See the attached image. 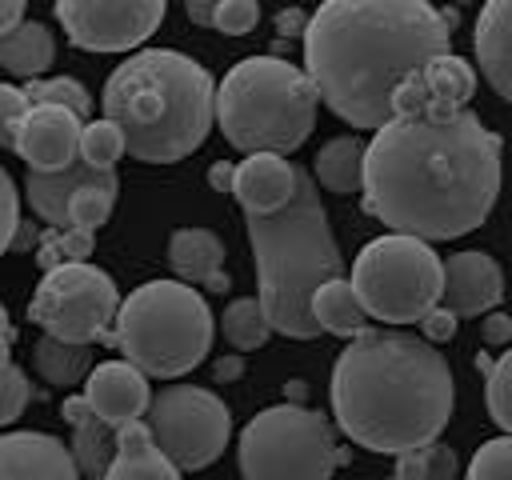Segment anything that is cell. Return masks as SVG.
Returning <instances> with one entry per match:
<instances>
[{"mask_svg": "<svg viewBox=\"0 0 512 480\" xmlns=\"http://www.w3.org/2000/svg\"><path fill=\"white\" fill-rule=\"evenodd\" d=\"M84 396L96 408V416H104L116 428L124 420H140L144 416V408L152 400V388H148V376L132 360H104V364L88 368Z\"/></svg>", "mask_w": 512, "mask_h": 480, "instance_id": "15", "label": "cell"}, {"mask_svg": "<svg viewBox=\"0 0 512 480\" xmlns=\"http://www.w3.org/2000/svg\"><path fill=\"white\" fill-rule=\"evenodd\" d=\"M220 328H224V340H228L232 348H240V352H256V348H264V340L272 336V324H268V316H264V308H260L256 296H236V300L224 308Z\"/></svg>", "mask_w": 512, "mask_h": 480, "instance_id": "28", "label": "cell"}, {"mask_svg": "<svg viewBox=\"0 0 512 480\" xmlns=\"http://www.w3.org/2000/svg\"><path fill=\"white\" fill-rule=\"evenodd\" d=\"M112 204H116V188H104V184H80L72 196H68V224L76 228H100L108 224L112 216Z\"/></svg>", "mask_w": 512, "mask_h": 480, "instance_id": "34", "label": "cell"}, {"mask_svg": "<svg viewBox=\"0 0 512 480\" xmlns=\"http://www.w3.org/2000/svg\"><path fill=\"white\" fill-rule=\"evenodd\" d=\"M36 244H40V228H36L32 220H20L16 232H12V244H8V248H12V252H32Z\"/></svg>", "mask_w": 512, "mask_h": 480, "instance_id": "42", "label": "cell"}, {"mask_svg": "<svg viewBox=\"0 0 512 480\" xmlns=\"http://www.w3.org/2000/svg\"><path fill=\"white\" fill-rule=\"evenodd\" d=\"M56 60V40L40 20H20L0 36V68L12 76H44Z\"/></svg>", "mask_w": 512, "mask_h": 480, "instance_id": "23", "label": "cell"}, {"mask_svg": "<svg viewBox=\"0 0 512 480\" xmlns=\"http://www.w3.org/2000/svg\"><path fill=\"white\" fill-rule=\"evenodd\" d=\"M32 368L40 372V380H48L52 388H76L88 368H92V344H72V340H56V336H40L32 348Z\"/></svg>", "mask_w": 512, "mask_h": 480, "instance_id": "26", "label": "cell"}, {"mask_svg": "<svg viewBox=\"0 0 512 480\" xmlns=\"http://www.w3.org/2000/svg\"><path fill=\"white\" fill-rule=\"evenodd\" d=\"M0 336H16V328L8 324V312H4V304H0Z\"/></svg>", "mask_w": 512, "mask_h": 480, "instance_id": "49", "label": "cell"}, {"mask_svg": "<svg viewBox=\"0 0 512 480\" xmlns=\"http://www.w3.org/2000/svg\"><path fill=\"white\" fill-rule=\"evenodd\" d=\"M104 116L120 124L128 156L176 164L192 156L216 124V80L184 52L140 48L104 80Z\"/></svg>", "mask_w": 512, "mask_h": 480, "instance_id": "4", "label": "cell"}, {"mask_svg": "<svg viewBox=\"0 0 512 480\" xmlns=\"http://www.w3.org/2000/svg\"><path fill=\"white\" fill-rule=\"evenodd\" d=\"M504 300V272L488 252H452L444 260V284H440V304L456 312V320L484 316Z\"/></svg>", "mask_w": 512, "mask_h": 480, "instance_id": "14", "label": "cell"}, {"mask_svg": "<svg viewBox=\"0 0 512 480\" xmlns=\"http://www.w3.org/2000/svg\"><path fill=\"white\" fill-rule=\"evenodd\" d=\"M164 8L168 0H56V20L84 52H128L160 28Z\"/></svg>", "mask_w": 512, "mask_h": 480, "instance_id": "12", "label": "cell"}, {"mask_svg": "<svg viewBox=\"0 0 512 480\" xmlns=\"http://www.w3.org/2000/svg\"><path fill=\"white\" fill-rule=\"evenodd\" d=\"M80 128H84V120L72 108L32 104L16 128L12 152L36 172H56L80 156Z\"/></svg>", "mask_w": 512, "mask_h": 480, "instance_id": "13", "label": "cell"}, {"mask_svg": "<svg viewBox=\"0 0 512 480\" xmlns=\"http://www.w3.org/2000/svg\"><path fill=\"white\" fill-rule=\"evenodd\" d=\"M476 64L488 88L512 104V0H484L472 32Z\"/></svg>", "mask_w": 512, "mask_h": 480, "instance_id": "19", "label": "cell"}, {"mask_svg": "<svg viewBox=\"0 0 512 480\" xmlns=\"http://www.w3.org/2000/svg\"><path fill=\"white\" fill-rule=\"evenodd\" d=\"M80 468L72 448L48 432H4L0 436V480H76Z\"/></svg>", "mask_w": 512, "mask_h": 480, "instance_id": "16", "label": "cell"}, {"mask_svg": "<svg viewBox=\"0 0 512 480\" xmlns=\"http://www.w3.org/2000/svg\"><path fill=\"white\" fill-rule=\"evenodd\" d=\"M468 476L472 480H512V432L480 444L468 464Z\"/></svg>", "mask_w": 512, "mask_h": 480, "instance_id": "35", "label": "cell"}, {"mask_svg": "<svg viewBox=\"0 0 512 480\" xmlns=\"http://www.w3.org/2000/svg\"><path fill=\"white\" fill-rule=\"evenodd\" d=\"M312 180L336 196L360 192L364 180V144L356 136H332L328 144H320L316 160H312Z\"/></svg>", "mask_w": 512, "mask_h": 480, "instance_id": "25", "label": "cell"}, {"mask_svg": "<svg viewBox=\"0 0 512 480\" xmlns=\"http://www.w3.org/2000/svg\"><path fill=\"white\" fill-rule=\"evenodd\" d=\"M80 184H104V188H116V192H120L116 168H96V164H88L84 156H76L72 164L56 168V172H36V168H28L24 196H28V208H32L44 224L64 228V224H68V196H72Z\"/></svg>", "mask_w": 512, "mask_h": 480, "instance_id": "17", "label": "cell"}, {"mask_svg": "<svg viewBox=\"0 0 512 480\" xmlns=\"http://www.w3.org/2000/svg\"><path fill=\"white\" fill-rule=\"evenodd\" d=\"M232 176H236V164H228V160H216V164L208 168V184H212L216 192H232Z\"/></svg>", "mask_w": 512, "mask_h": 480, "instance_id": "43", "label": "cell"}, {"mask_svg": "<svg viewBox=\"0 0 512 480\" xmlns=\"http://www.w3.org/2000/svg\"><path fill=\"white\" fill-rule=\"evenodd\" d=\"M60 416L72 424V460H76L80 476L104 480V472L112 464V452H116V428L104 416H96L88 396L60 400Z\"/></svg>", "mask_w": 512, "mask_h": 480, "instance_id": "21", "label": "cell"}, {"mask_svg": "<svg viewBox=\"0 0 512 480\" xmlns=\"http://www.w3.org/2000/svg\"><path fill=\"white\" fill-rule=\"evenodd\" d=\"M320 96L304 68L248 56L216 84V124L236 152H296L316 128Z\"/></svg>", "mask_w": 512, "mask_h": 480, "instance_id": "6", "label": "cell"}, {"mask_svg": "<svg viewBox=\"0 0 512 480\" xmlns=\"http://www.w3.org/2000/svg\"><path fill=\"white\" fill-rule=\"evenodd\" d=\"M244 224L256 256V288H260L256 300L272 332L292 340L320 336L308 300L324 280L344 276V256L336 248L316 180L296 164L292 200L276 212H244Z\"/></svg>", "mask_w": 512, "mask_h": 480, "instance_id": "5", "label": "cell"}, {"mask_svg": "<svg viewBox=\"0 0 512 480\" xmlns=\"http://www.w3.org/2000/svg\"><path fill=\"white\" fill-rule=\"evenodd\" d=\"M116 308H120L116 280L88 260H72V264H56L40 276V284L28 300V320L56 340L112 344Z\"/></svg>", "mask_w": 512, "mask_h": 480, "instance_id": "10", "label": "cell"}, {"mask_svg": "<svg viewBox=\"0 0 512 480\" xmlns=\"http://www.w3.org/2000/svg\"><path fill=\"white\" fill-rule=\"evenodd\" d=\"M80 156L96 168H116V160L124 156V132L116 120L100 116V120H88L80 128Z\"/></svg>", "mask_w": 512, "mask_h": 480, "instance_id": "32", "label": "cell"}, {"mask_svg": "<svg viewBox=\"0 0 512 480\" xmlns=\"http://www.w3.org/2000/svg\"><path fill=\"white\" fill-rule=\"evenodd\" d=\"M484 400H488V416L496 420L500 432H512V348L488 364L484 372Z\"/></svg>", "mask_w": 512, "mask_h": 480, "instance_id": "33", "label": "cell"}, {"mask_svg": "<svg viewBox=\"0 0 512 480\" xmlns=\"http://www.w3.org/2000/svg\"><path fill=\"white\" fill-rule=\"evenodd\" d=\"M16 224H20V196H16V184H12V176L0 168V256L8 252Z\"/></svg>", "mask_w": 512, "mask_h": 480, "instance_id": "39", "label": "cell"}, {"mask_svg": "<svg viewBox=\"0 0 512 480\" xmlns=\"http://www.w3.org/2000/svg\"><path fill=\"white\" fill-rule=\"evenodd\" d=\"M96 248V232L92 228H76V224H48V232H40V244L32 248L36 252V264L40 272L56 268V264H72V260H88Z\"/></svg>", "mask_w": 512, "mask_h": 480, "instance_id": "30", "label": "cell"}, {"mask_svg": "<svg viewBox=\"0 0 512 480\" xmlns=\"http://www.w3.org/2000/svg\"><path fill=\"white\" fill-rule=\"evenodd\" d=\"M424 84H428V104L464 108L476 92V68L452 52H440L424 64Z\"/></svg>", "mask_w": 512, "mask_h": 480, "instance_id": "27", "label": "cell"}, {"mask_svg": "<svg viewBox=\"0 0 512 480\" xmlns=\"http://www.w3.org/2000/svg\"><path fill=\"white\" fill-rule=\"evenodd\" d=\"M176 476L180 468L160 452L144 416L116 424V452H112L104 480H176Z\"/></svg>", "mask_w": 512, "mask_h": 480, "instance_id": "22", "label": "cell"}, {"mask_svg": "<svg viewBox=\"0 0 512 480\" xmlns=\"http://www.w3.org/2000/svg\"><path fill=\"white\" fill-rule=\"evenodd\" d=\"M348 280L372 320L416 324L432 304H440L444 260L432 252L428 240L388 232L360 248Z\"/></svg>", "mask_w": 512, "mask_h": 480, "instance_id": "9", "label": "cell"}, {"mask_svg": "<svg viewBox=\"0 0 512 480\" xmlns=\"http://www.w3.org/2000/svg\"><path fill=\"white\" fill-rule=\"evenodd\" d=\"M168 264L176 280H188L204 292H228L224 244L212 228H176L168 236Z\"/></svg>", "mask_w": 512, "mask_h": 480, "instance_id": "20", "label": "cell"}, {"mask_svg": "<svg viewBox=\"0 0 512 480\" xmlns=\"http://www.w3.org/2000/svg\"><path fill=\"white\" fill-rule=\"evenodd\" d=\"M28 400H32L28 376H24L16 364L0 368V428H8V424L28 408Z\"/></svg>", "mask_w": 512, "mask_h": 480, "instance_id": "36", "label": "cell"}, {"mask_svg": "<svg viewBox=\"0 0 512 480\" xmlns=\"http://www.w3.org/2000/svg\"><path fill=\"white\" fill-rule=\"evenodd\" d=\"M456 472H460V460L440 440L404 448V452H396V464H392V476L396 480H452Z\"/></svg>", "mask_w": 512, "mask_h": 480, "instance_id": "29", "label": "cell"}, {"mask_svg": "<svg viewBox=\"0 0 512 480\" xmlns=\"http://www.w3.org/2000/svg\"><path fill=\"white\" fill-rule=\"evenodd\" d=\"M296 192V164L280 152H248L244 164H236L232 196L244 212H276Z\"/></svg>", "mask_w": 512, "mask_h": 480, "instance_id": "18", "label": "cell"}, {"mask_svg": "<svg viewBox=\"0 0 512 480\" xmlns=\"http://www.w3.org/2000/svg\"><path fill=\"white\" fill-rule=\"evenodd\" d=\"M416 324H420V336H424L428 344H444V340L456 336V312L444 308V304H432Z\"/></svg>", "mask_w": 512, "mask_h": 480, "instance_id": "40", "label": "cell"}, {"mask_svg": "<svg viewBox=\"0 0 512 480\" xmlns=\"http://www.w3.org/2000/svg\"><path fill=\"white\" fill-rule=\"evenodd\" d=\"M304 24H308V16H304L300 8H284V12H280V32H300Z\"/></svg>", "mask_w": 512, "mask_h": 480, "instance_id": "47", "label": "cell"}, {"mask_svg": "<svg viewBox=\"0 0 512 480\" xmlns=\"http://www.w3.org/2000/svg\"><path fill=\"white\" fill-rule=\"evenodd\" d=\"M456 404L448 360L424 340L392 328H360L348 336L332 368L336 428L368 448L396 456L444 432Z\"/></svg>", "mask_w": 512, "mask_h": 480, "instance_id": "3", "label": "cell"}, {"mask_svg": "<svg viewBox=\"0 0 512 480\" xmlns=\"http://www.w3.org/2000/svg\"><path fill=\"white\" fill-rule=\"evenodd\" d=\"M452 24L432 0H324L304 24V72L328 112L372 132L396 84L452 52Z\"/></svg>", "mask_w": 512, "mask_h": 480, "instance_id": "2", "label": "cell"}, {"mask_svg": "<svg viewBox=\"0 0 512 480\" xmlns=\"http://www.w3.org/2000/svg\"><path fill=\"white\" fill-rule=\"evenodd\" d=\"M308 308H312V320L320 324V332H332V336H356L368 324V312H364L352 280H344V276L324 280L312 292Z\"/></svg>", "mask_w": 512, "mask_h": 480, "instance_id": "24", "label": "cell"}, {"mask_svg": "<svg viewBox=\"0 0 512 480\" xmlns=\"http://www.w3.org/2000/svg\"><path fill=\"white\" fill-rule=\"evenodd\" d=\"M212 308L188 280H148L128 292L112 320V348L144 376L176 380L212 348Z\"/></svg>", "mask_w": 512, "mask_h": 480, "instance_id": "7", "label": "cell"}, {"mask_svg": "<svg viewBox=\"0 0 512 480\" xmlns=\"http://www.w3.org/2000/svg\"><path fill=\"white\" fill-rule=\"evenodd\" d=\"M24 8H28V0H0V36L24 20Z\"/></svg>", "mask_w": 512, "mask_h": 480, "instance_id": "44", "label": "cell"}, {"mask_svg": "<svg viewBox=\"0 0 512 480\" xmlns=\"http://www.w3.org/2000/svg\"><path fill=\"white\" fill-rule=\"evenodd\" d=\"M12 340H16V336H0V368H8V364H12V360H8V352H12Z\"/></svg>", "mask_w": 512, "mask_h": 480, "instance_id": "48", "label": "cell"}, {"mask_svg": "<svg viewBox=\"0 0 512 480\" xmlns=\"http://www.w3.org/2000/svg\"><path fill=\"white\" fill-rule=\"evenodd\" d=\"M216 4H220V0H184L192 24H212V8H216Z\"/></svg>", "mask_w": 512, "mask_h": 480, "instance_id": "45", "label": "cell"}, {"mask_svg": "<svg viewBox=\"0 0 512 480\" xmlns=\"http://www.w3.org/2000/svg\"><path fill=\"white\" fill-rule=\"evenodd\" d=\"M144 424L180 472H200L216 464L232 436L228 404L196 384H172L160 396H152L144 408Z\"/></svg>", "mask_w": 512, "mask_h": 480, "instance_id": "11", "label": "cell"}, {"mask_svg": "<svg viewBox=\"0 0 512 480\" xmlns=\"http://www.w3.org/2000/svg\"><path fill=\"white\" fill-rule=\"evenodd\" d=\"M260 20V4L256 0H220L212 8V28H220L224 36H248Z\"/></svg>", "mask_w": 512, "mask_h": 480, "instance_id": "37", "label": "cell"}, {"mask_svg": "<svg viewBox=\"0 0 512 480\" xmlns=\"http://www.w3.org/2000/svg\"><path fill=\"white\" fill-rule=\"evenodd\" d=\"M240 476L248 480H328L348 452L324 412L300 404H272L240 432Z\"/></svg>", "mask_w": 512, "mask_h": 480, "instance_id": "8", "label": "cell"}, {"mask_svg": "<svg viewBox=\"0 0 512 480\" xmlns=\"http://www.w3.org/2000/svg\"><path fill=\"white\" fill-rule=\"evenodd\" d=\"M240 372H244V360H240V356H224V360H216V368H212L216 380H240Z\"/></svg>", "mask_w": 512, "mask_h": 480, "instance_id": "46", "label": "cell"}, {"mask_svg": "<svg viewBox=\"0 0 512 480\" xmlns=\"http://www.w3.org/2000/svg\"><path fill=\"white\" fill-rule=\"evenodd\" d=\"M364 144V212L388 232L456 240L480 228L500 196V136L468 108L392 112Z\"/></svg>", "mask_w": 512, "mask_h": 480, "instance_id": "1", "label": "cell"}, {"mask_svg": "<svg viewBox=\"0 0 512 480\" xmlns=\"http://www.w3.org/2000/svg\"><path fill=\"white\" fill-rule=\"evenodd\" d=\"M28 96L24 88H12V84H0V148H12L16 144V128L28 112Z\"/></svg>", "mask_w": 512, "mask_h": 480, "instance_id": "38", "label": "cell"}, {"mask_svg": "<svg viewBox=\"0 0 512 480\" xmlns=\"http://www.w3.org/2000/svg\"><path fill=\"white\" fill-rule=\"evenodd\" d=\"M24 96L28 104H60V108H72L80 120H88L92 112V96L80 80L72 76H48V80H28L24 84Z\"/></svg>", "mask_w": 512, "mask_h": 480, "instance_id": "31", "label": "cell"}, {"mask_svg": "<svg viewBox=\"0 0 512 480\" xmlns=\"http://www.w3.org/2000/svg\"><path fill=\"white\" fill-rule=\"evenodd\" d=\"M480 336H484V344H492V348H496V344H508V340H512V316L488 308L484 320H480Z\"/></svg>", "mask_w": 512, "mask_h": 480, "instance_id": "41", "label": "cell"}]
</instances>
